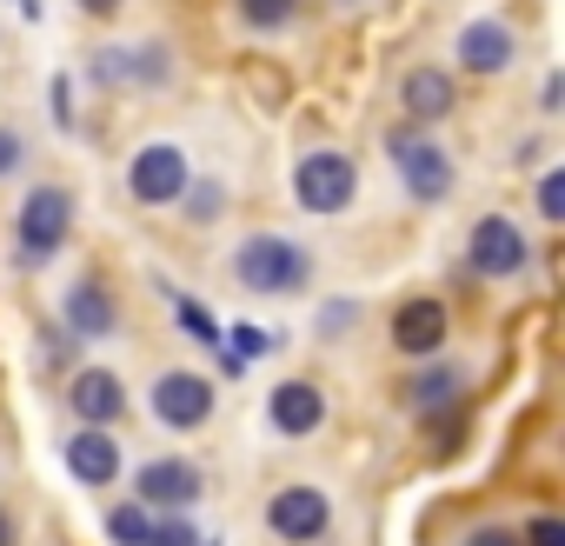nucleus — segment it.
<instances>
[{
  "mask_svg": "<svg viewBox=\"0 0 565 546\" xmlns=\"http://www.w3.org/2000/svg\"><path fill=\"white\" fill-rule=\"evenodd\" d=\"M147 546H200V533H193V519H186V513H167V519H153V526H147Z\"/></svg>",
  "mask_w": 565,
  "mask_h": 546,
  "instance_id": "5701e85b",
  "label": "nucleus"
},
{
  "mask_svg": "<svg viewBox=\"0 0 565 546\" xmlns=\"http://www.w3.org/2000/svg\"><path fill=\"white\" fill-rule=\"evenodd\" d=\"M81 8H87V14H100V21H107V14H120V0H81Z\"/></svg>",
  "mask_w": 565,
  "mask_h": 546,
  "instance_id": "7c9ffc66",
  "label": "nucleus"
},
{
  "mask_svg": "<svg viewBox=\"0 0 565 546\" xmlns=\"http://www.w3.org/2000/svg\"><path fill=\"white\" fill-rule=\"evenodd\" d=\"M393 347L413 354V360L439 354V347H446V307H439V301H406V307L393 314Z\"/></svg>",
  "mask_w": 565,
  "mask_h": 546,
  "instance_id": "4468645a",
  "label": "nucleus"
},
{
  "mask_svg": "<svg viewBox=\"0 0 565 546\" xmlns=\"http://www.w3.org/2000/svg\"><path fill=\"white\" fill-rule=\"evenodd\" d=\"M61 321H67V340H107L114 321H120V307H114V294H107L100 281H74Z\"/></svg>",
  "mask_w": 565,
  "mask_h": 546,
  "instance_id": "f8f14e48",
  "label": "nucleus"
},
{
  "mask_svg": "<svg viewBox=\"0 0 565 546\" xmlns=\"http://www.w3.org/2000/svg\"><path fill=\"white\" fill-rule=\"evenodd\" d=\"M147 526H153V513H147V506H114V513H107L114 546H147Z\"/></svg>",
  "mask_w": 565,
  "mask_h": 546,
  "instance_id": "412c9836",
  "label": "nucleus"
},
{
  "mask_svg": "<svg viewBox=\"0 0 565 546\" xmlns=\"http://www.w3.org/2000/svg\"><path fill=\"white\" fill-rule=\"evenodd\" d=\"M353 193H360V167H353L347 154H307V160L294 167V200H300L307 213H347Z\"/></svg>",
  "mask_w": 565,
  "mask_h": 546,
  "instance_id": "20e7f679",
  "label": "nucleus"
},
{
  "mask_svg": "<svg viewBox=\"0 0 565 546\" xmlns=\"http://www.w3.org/2000/svg\"><path fill=\"white\" fill-rule=\"evenodd\" d=\"M200 493H206V480H200V466H193V460H147V466L134 473V506L186 513Z\"/></svg>",
  "mask_w": 565,
  "mask_h": 546,
  "instance_id": "0eeeda50",
  "label": "nucleus"
},
{
  "mask_svg": "<svg viewBox=\"0 0 565 546\" xmlns=\"http://www.w3.org/2000/svg\"><path fill=\"white\" fill-rule=\"evenodd\" d=\"M386 154H393V167H399V180H406V193L413 200H446L452 193V160H446V147H433L419 127H399V134H386Z\"/></svg>",
  "mask_w": 565,
  "mask_h": 546,
  "instance_id": "7ed1b4c3",
  "label": "nucleus"
},
{
  "mask_svg": "<svg viewBox=\"0 0 565 546\" xmlns=\"http://www.w3.org/2000/svg\"><path fill=\"white\" fill-rule=\"evenodd\" d=\"M14 8H21V14H28V21H41V0H14Z\"/></svg>",
  "mask_w": 565,
  "mask_h": 546,
  "instance_id": "2f4dec72",
  "label": "nucleus"
},
{
  "mask_svg": "<svg viewBox=\"0 0 565 546\" xmlns=\"http://www.w3.org/2000/svg\"><path fill=\"white\" fill-rule=\"evenodd\" d=\"M452 101H459V87H452L446 67H413V74L399 81V107H406V120H439V114H452Z\"/></svg>",
  "mask_w": 565,
  "mask_h": 546,
  "instance_id": "f3484780",
  "label": "nucleus"
},
{
  "mask_svg": "<svg viewBox=\"0 0 565 546\" xmlns=\"http://www.w3.org/2000/svg\"><path fill=\"white\" fill-rule=\"evenodd\" d=\"M67 407L81 413V427H114L127 413V393H120V380L107 367H87V374L67 380Z\"/></svg>",
  "mask_w": 565,
  "mask_h": 546,
  "instance_id": "ddd939ff",
  "label": "nucleus"
},
{
  "mask_svg": "<svg viewBox=\"0 0 565 546\" xmlns=\"http://www.w3.org/2000/svg\"><path fill=\"white\" fill-rule=\"evenodd\" d=\"M173 314H180V327H186V334H193L200 347H220V321H213V314H206L200 301H173Z\"/></svg>",
  "mask_w": 565,
  "mask_h": 546,
  "instance_id": "4be33fe9",
  "label": "nucleus"
},
{
  "mask_svg": "<svg viewBox=\"0 0 565 546\" xmlns=\"http://www.w3.org/2000/svg\"><path fill=\"white\" fill-rule=\"evenodd\" d=\"M539 213H545V220H565V174H558V167L539 174Z\"/></svg>",
  "mask_w": 565,
  "mask_h": 546,
  "instance_id": "b1692460",
  "label": "nucleus"
},
{
  "mask_svg": "<svg viewBox=\"0 0 565 546\" xmlns=\"http://www.w3.org/2000/svg\"><path fill=\"white\" fill-rule=\"evenodd\" d=\"M472 273H486V281H512V273H525V233L505 220V213H486L472 227V246H466Z\"/></svg>",
  "mask_w": 565,
  "mask_h": 546,
  "instance_id": "6e6552de",
  "label": "nucleus"
},
{
  "mask_svg": "<svg viewBox=\"0 0 565 546\" xmlns=\"http://www.w3.org/2000/svg\"><path fill=\"white\" fill-rule=\"evenodd\" d=\"M233 281L253 287V294H300L313 281V253L279 240V233H253L233 246Z\"/></svg>",
  "mask_w": 565,
  "mask_h": 546,
  "instance_id": "f257e3e1",
  "label": "nucleus"
},
{
  "mask_svg": "<svg viewBox=\"0 0 565 546\" xmlns=\"http://www.w3.org/2000/svg\"><path fill=\"white\" fill-rule=\"evenodd\" d=\"M67 473H74L81 486H114V473H120L114 433H107V427H81V433L67 440Z\"/></svg>",
  "mask_w": 565,
  "mask_h": 546,
  "instance_id": "2eb2a0df",
  "label": "nucleus"
},
{
  "mask_svg": "<svg viewBox=\"0 0 565 546\" xmlns=\"http://www.w3.org/2000/svg\"><path fill=\"white\" fill-rule=\"evenodd\" d=\"M0 546H14V526H8V519H0Z\"/></svg>",
  "mask_w": 565,
  "mask_h": 546,
  "instance_id": "473e14b6",
  "label": "nucleus"
},
{
  "mask_svg": "<svg viewBox=\"0 0 565 546\" xmlns=\"http://www.w3.org/2000/svg\"><path fill=\"white\" fill-rule=\"evenodd\" d=\"M347 327H360V307H353V301H333V307L320 314V334L333 340V334H347Z\"/></svg>",
  "mask_w": 565,
  "mask_h": 546,
  "instance_id": "a878e982",
  "label": "nucleus"
},
{
  "mask_svg": "<svg viewBox=\"0 0 565 546\" xmlns=\"http://www.w3.org/2000/svg\"><path fill=\"white\" fill-rule=\"evenodd\" d=\"M519 546H565V519H558V513H539Z\"/></svg>",
  "mask_w": 565,
  "mask_h": 546,
  "instance_id": "393cba45",
  "label": "nucleus"
},
{
  "mask_svg": "<svg viewBox=\"0 0 565 546\" xmlns=\"http://www.w3.org/2000/svg\"><path fill=\"white\" fill-rule=\"evenodd\" d=\"M14 167H21V134H14V127H0V180H8Z\"/></svg>",
  "mask_w": 565,
  "mask_h": 546,
  "instance_id": "c85d7f7f",
  "label": "nucleus"
},
{
  "mask_svg": "<svg viewBox=\"0 0 565 546\" xmlns=\"http://www.w3.org/2000/svg\"><path fill=\"white\" fill-rule=\"evenodd\" d=\"M153 413H160V427H173V433L206 427V420H213V380H200V374H160V380H153Z\"/></svg>",
  "mask_w": 565,
  "mask_h": 546,
  "instance_id": "1a4fd4ad",
  "label": "nucleus"
},
{
  "mask_svg": "<svg viewBox=\"0 0 565 546\" xmlns=\"http://www.w3.org/2000/svg\"><path fill=\"white\" fill-rule=\"evenodd\" d=\"M327 519H333V506H327L320 486H279L273 506H266V526H273L279 539H294V546H300V539H320Z\"/></svg>",
  "mask_w": 565,
  "mask_h": 546,
  "instance_id": "9d476101",
  "label": "nucleus"
},
{
  "mask_svg": "<svg viewBox=\"0 0 565 546\" xmlns=\"http://www.w3.org/2000/svg\"><path fill=\"white\" fill-rule=\"evenodd\" d=\"M87 67H94L100 87H167V81H173V54H167L160 41H140V48H100Z\"/></svg>",
  "mask_w": 565,
  "mask_h": 546,
  "instance_id": "39448f33",
  "label": "nucleus"
},
{
  "mask_svg": "<svg viewBox=\"0 0 565 546\" xmlns=\"http://www.w3.org/2000/svg\"><path fill=\"white\" fill-rule=\"evenodd\" d=\"M186 207H193V220H213V213H220V187L206 180L200 193H186Z\"/></svg>",
  "mask_w": 565,
  "mask_h": 546,
  "instance_id": "c756f323",
  "label": "nucleus"
},
{
  "mask_svg": "<svg viewBox=\"0 0 565 546\" xmlns=\"http://www.w3.org/2000/svg\"><path fill=\"white\" fill-rule=\"evenodd\" d=\"M54 120L74 127V81H67V74H54Z\"/></svg>",
  "mask_w": 565,
  "mask_h": 546,
  "instance_id": "bb28decb",
  "label": "nucleus"
},
{
  "mask_svg": "<svg viewBox=\"0 0 565 546\" xmlns=\"http://www.w3.org/2000/svg\"><path fill=\"white\" fill-rule=\"evenodd\" d=\"M74 233V193L67 187H34L14 213V240H21V260H54Z\"/></svg>",
  "mask_w": 565,
  "mask_h": 546,
  "instance_id": "f03ea898",
  "label": "nucleus"
},
{
  "mask_svg": "<svg viewBox=\"0 0 565 546\" xmlns=\"http://www.w3.org/2000/svg\"><path fill=\"white\" fill-rule=\"evenodd\" d=\"M220 347H226V374H239L246 360L273 354V334H259V327H233V334H220Z\"/></svg>",
  "mask_w": 565,
  "mask_h": 546,
  "instance_id": "aec40b11",
  "label": "nucleus"
},
{
  "mask_svg": "<svg viewBox=\"0 0 565 546\" xmlns=\"http://www.w3.org/2000/svg\"><path fill=\"white\" fill-rule=\"evenodd\" d=\"M266 420H273V433L307 440V433L327 420V393H320L313 380H279V387H273V400H266Z\"/></svg>",
  "mask_w": 565,
  "mask_h": 546,
  "instance_id": "9b49d317",
  "label": "nucleus"
},
{
  "mask_svg": "<svg viewBox=\"0 0 565 546\" xmlns=\"http://www.w3.org/2000/svg\"><path fill=\"white\" fill-rule=\"evenodd\" d=\"M459 546H519V533H512V526H479V533H466Z\"/></svg>",
  "mask_w": 565,
  "mask_h": 546,
  "instance_id": "cd10ccee",
  "label": "nucleus"
},
{
  "mask_svg": "<svg viewBox=\"0 0 565 546\" xmlns=\"http://www.w3.org/2000/svg\"><path fill=\"white\" fill-rule=\"evenodd\" d=\"M459 67L466 74H505L512 67V28L505 21H472L459 34Z\"/></svg>",
  "mask_w": 565,
  "mask_h": 546,
  "instance_id": "dca6fc26",
  "label": "nucleus"
},
{
  "mask_svg": "<svg viewBox=\"0 0 565 546\" xmlns=\"http://www.w3.org/2000/svg\"><path fill=\"white\" fill-rule=\"evenodd\" d=\"M186 154L180 147H140L134 160H127V193L140 200V207H167V200H180L186 193Z\"/></svg>",
  "mask_w": 565,
  "mask_h": 546,
  "instance_id": "423d86ee",
  "label": "nucleus"
},
{
  "mask_svg": "<svg viewBox=\"0 0 565 546\" xmlns=\"http://www.w3.org/2000/svg\"><path fill=\"white\" fill-rule=\"evenodd\" d=\"M406 393H413V407H419V413H446V407H459L466 374H459V367H426V374H413V380H406Z\"/></svg>",
  "mask_w": 565,
  "mask_h": 546,
  "instance_id": "a211bd4d",
  "label": "nucleus"
},
{
  "mask_svg": "<svg viewBox=\"0 0 565 546\" xmlns=\"http://www.w3.org/2000/svg\"><path fill=\"white\" fill-rule=\"evenodd\" d=\"M300 14V0H239V21L253 28V34H279Z\"/></svg>",
  "mask_w": 565,
  "mask_h": 546,
  "instance_id": "6ab92c4d",
  "label": "nucleus"
}]
</instances>
